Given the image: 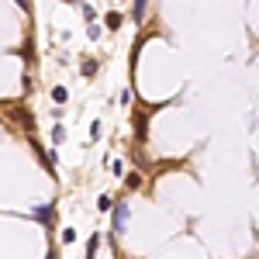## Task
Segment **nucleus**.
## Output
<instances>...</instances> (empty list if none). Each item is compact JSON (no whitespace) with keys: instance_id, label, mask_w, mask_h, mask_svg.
<instances>
[{"instance_id":"nucleus-9","label":"nucleus","mask_w":259,"mask_h":259,"mask_svg":"<svg viewBox=\"0 0 259 259\" xmlns=\"http://www.w3.org/2000/svg\"><path fill=\"white\" fill-rule=\"evenodd\" d=\"M94 73H97V62L87 59V62H83V76H90V80H94Z\"/></svg>"},{"instance_id":"nucleus-13","label":"nucleus","mask_w":259,"mask_h":259,"mask_svg":"<svg viewBox=\"0 0 259 259\" xmlns=\"http://www.w3.org/2000/svg\"><path fill=\"white\" fill-rule=\"evenodd\" d=\"M87 35H90V41H97L100 38V28H97V24H87Z\"/></svg>"},{"instance_id":"nucleus-17","label":"nucleus","mask_w":259,"mask_h":259,"mask_svg":"<svg viewBox=\"0 0 259 259\" xmlns=\"http://www.w3.org/2000/svg\"><path fill=\"white\" fill-rule=\"evenodd\" d=\"M62 4H83V0H62Z\"/></svg>"},{"instance_id":"nucleus-11","label":"nucleus","mask_w":259,"mask_h":259,"mask_svg":"<svg viewBox=\"0 0 259 259\" xmlns=\"http://www.w3.org/2000/svg\"><path fill=\"white\" fill-rule=\"evenodd\" d=\"M62 242L73 245V242H76V228H66V232H62Z\"/></svg>"},{"instance_id":"nucleus-6","label":"nucleus","mask_w":259,"mask_h":259,"mask_svg":"<svg viewBox=\"0 0 259 259\" xmlns=\"http://www.w3.org/2000/svg\"><path fill=\"white\" fill-rule=\"evenodd\" d=\"M97 211H114V200L107 197V194H100L97 197Z\"/></svg>"},{"instance_id":"nucleus-7","label":"nucleus","mask_w":259,"mask_h":259,"mask_svg":"<svg viewBox=\"0 0 259 259\" xmlns=\"http://www.w3.org/2000/svg\"><path fill=\"white\" fill-rule=\"evenodd\" d=\"M66 97H69L66 87H52V100H56V104H66Z\"/></svg>"},{"instance_id":"nucleus-10","label":"nucleus","mask_w":259,"mask_h":259,"mask_svg":"<svg viewBox=\"0 0 259 259\" xmlns=\"http://www.w3.org/2000/svg\"><path fill=\"white\" fill-rule=\"evenodd\" d=\"M142 187V177L139 173H128V190H139Z\"/></svg>"},{"instance_id":"nucleus-8","label":"nucleus","mask_w":259,"mask_h":259,"mask_svg":"<svg viewBox=\"0 0 259 259\" xmlns=\"http://www.w3.org/2000/svg\"><path fill=\"white\" fill-rule=\"evenodd\" d=\"M62 139H66V128H62V124H56V128H52V145H59Z\"/></svg>"},{"instance_id":"nucleus-3","label":"nucleus","mask_w":259,"mask_h":259,"mask_svg":"<svg viewBox=\"0 0 259 259\" xmlns=\"http://www.w3.org/2000/svg\"><path fill=\"white\" fill-rule=\"evenodd\" d=\"M145 7H149V0H132V18L139 21V24L145 21Z\"/></svg>"},{"instance_id":"nucleus-14","label":"nucleus","mask_w":259,"mask_h":259,"mask_svg":"<svg viewBox=\"0 0 259 259\" xmlns=\"http://www.w3.org/2000/svg\"><path fill=\"white\" fill-rule=\"evenodd\" d=\"M111 173H118V177H121V173H124V162L114 159V162H111Z\"/></svg>"},{"instance_id":"nucleus-16","label":"nucleus","mask_w":259,"mask_h":259,"mask_svg":"<svg viewBox=\"0 0 259 259\" xmlns=\"http://www.w3.org/2000/svg\"><path fill=\"white\" fill-rule=\"evenodd\" d=\"M45 259H59V256H56V249H49V252H45Z\"/></svg>"},{"instance_id":"nucleus-12","label":"nucleus","mask_w":259,"mask_h":259,"mask_svg":"<svg viewBox=\"0 0 259 259\" xmlns=\"http://www.w3.org/2000/svg\"><path fill=\"white\" fill-rule=\"evenodd\" d=\"M90 142H100V121L90 124Z\"/></svg>"},{"instance_id":"nucleus-15","label":"nucleus","mask_w":259,"mask_h":259,"mask_svg":"<svg viewBox=\"0 0 259 259\" xmlns=\"http://www.w3.org/2000/svg\"><path fill=\"white\" fill-rule=\"evenodd\" d=\"M14 4H18L21 11H31V0H14Z\"/></svg>"},{"instance_id":"nucleus-5","label":"nucleus","mask_w":259,"mask_h":259,"mask_svg":"<svg viewBox=\"0 0 259 259\" xmlns=\"http://www.w3.org/2000/svg\"><path fill=\"white\" fill-rule=\"evenodd\" d=\"M121 21H124V18H121L118 11H111V14H107V18H104V24H107V28H111V31H118V28H121Z\"/></svg>"},{"instance_id":"nucleus-4","label":"nucleus","mask_w":259,"mask_h":259,"mask_svg":"<svg viewBox=\"0 0 259 259\" xmlns=\"http://www.w3.org/2000/svg\"><path fill=\"white\" fill-rule=\"evenodd\" d=\"M97 249H100V235L94 232V235L87 239V256H94V259H97Z\"/></svg>"},{"instance_id":"nucleus-1","label":"nucleus","mask_w":259,"mask_h":259,"mask_svg":"<svg viewBox=\"0 0 259 259\" xmlns=\"http://www.w3.org/2000/svg\"><path fill=\"white\" fill-rule=\"evenodd\" d=\"M128 221H132V207H128V200L114 204V214H111V235H124V232H128Z\"/></svg>"},{"instance_id":"nucleus-2","label":"nucleus","mask_w":259,"mask_h":259,"mask_svg":"<svg viewBox=\"0 0 259 259\" xmlns=\"http://www.w3.org/2000/svg\"><path fill=\"white\" fill-rule=\"evenodd\" d=\"M31 214H35V221H41V225L52 228V225H56V204H41V207H35Z\"/></svg>"}]
</instances>
